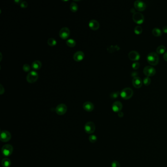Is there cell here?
<instances>
[{
    "mask_svg": "<svg viewBox=\"0 0 167 167\" xmlns=\"http://www.w3.org/2000/svg\"><path fill=\"white\" fill-rule=\"evenodd\" d=\"M146 60L150 64L152 65H156L159 62V58L157 53L155 52H151L148 54Z\"/></svg>",
    "mask_w": 167,
    "mask_h": 167,
    "instance_id": "cell-1",
    "label": "cell"
},
{
    "mask_svg": "<svg viewBox=\"0 0 167 167\" xmlns=\"http://www.w3.org/2000/svg\"><path fill=\"white\" fill-rule=\"evenodd\" d=\"M133 95V91L132 89L130 87H126L122 89L120 92V96L125 100L130 98Z\"/></svg>",
    "mask_w": 167,
    "mask_h": 167,
    "instance_id": "cell-2",
    "label": "cell"
},
{
    "mask_svg": "<svg viewBox=\"0 0 167 167\" xmlns=\"http://www.w3.org/2000/svg\"><path fill=\"white\" fill-rule=\"evenodd\" d=\"M1 151L2 155L6 157H8L12 154L13 151V148L12 146L10 144H6L3 146Z\"/></svg>",
    "mask_w": 167,
    "mask_h": 167,
    "instance_id": "cell-3",
    "label": "cell"
},
{
    "mask_svg": "<svg viewBox=\"0 0 167 167\" xmlns=\"http://www.w3.org/2000/svg\"><path fill=\"white\" fill-rule=\"evenodd\" d=\"M38 78V74L35 71H32L26 76V80L30 84H32L36 82Z\"/></svg>",
    "mask_w": 167,
    "mask_h": 167,
    "instance_id": "cell-4",
    "label": "cell"
},
{
    "mask_svg": "<svg viewBox=\"0 0 167 167\" xmlns=\"http://www.w3.org/2000/svg\"><path fill=\"white\" fill-rule=\"evenodd\" d=\"M96 126L95 124L92 122H86L84 126V130L87 134H91L95 131Z\"/></svg>",
    "mask_w": 167,
    "mask_h": 167,
    "instance_id": "cell-5",
    "label": "cell"
},
{
    "mask_svg": "<svg viewBox=\"0 0 167 167\" xmlns=\"http://www.w3.org/2000/svg\"><path fill=\"white\" fill-rule=\"evenodd\" d=\"M12 138V134L9 131L2 130L0 132V140L2 142H8Z\"/></svg>",
    "mask_w": 167,
    "mask_h": 167,
    "instance_id": "cell-6",
    "label": "cell"
},
{
    "mask_svg": "<svg viewBox=\"0 0 167 167\" xmlns=\"http://www.w3.org/2000/svg\"><path fill=\"white\" fill-rule=\"evenodd\" d=\"M133 21L137 24H142L144 21V16L140 12H136L133 13L132 16Z\"/></svg>",
    "mask_w": 167,
    "mask_h": 167,
    "instance_id": "cell-7",
    "label": "cell"
},
{
    "mask_svg": "<svg viewBox=\"0 0 167 167\" xmlns=\"http://www.w3.org/2000/svg\"><path fill=\"white\" fill-rule=\"evenodd\" d=\"M135 8L139 11H143L146 8V4L141 0H136L134 2Z\"/></svg>",
    "mask_w": 167,
    "mask_h": 167,
    "instance_id": "cell-8",
    "label": "cell"
},
{
    "mask_svg": "<svg viewBox=\"0 0 167 167\" xmlns=\"http://www.w3.org/2000/svg\"><path fill=\"white\" fill-rule=\"evenodd\" d=\"M143 72L146 76H151L155 74L156 70L154 68L151 66H146L144 68Z\"/></svg>",
    "mask_w": 167,
    "mask_h": 167,
    "instance_id": "cell-9",
    "label": "cell"
},
{
    "mask_svg": "<svg viewBox=\"0 0 167 167\" xmlns=\"http://www.w3.org/2000/svg\"><path fill=\"white\" fill-rule=\"evenodd\" d=\"M67 111V106L64 104H58L56 108V112L58 115H63L65 114Z\"/></svg>",
    "mask_w": 167,
    "mask_h": 167,
    "instance_id": "cell-10",
    "label": "cell"
},
{
    "mask_svg": "<svg viewBox=\"0 0 167 167\" xmlns=\"http://www.w3.org/2000/svg\"><path fill=\"white\" fill-rule=\"evenodd\" d=\"M70 34V30L67 27H63L60 30L59 35L63 39H66L69 37Z\"/></svg>",
    "mask_w": 167,
    "mask_h": 167,
    "instance_id": "cell-11",
    "label": "cell"
},
{
    "mask_svg": "<svg viewBox=\"0 0 167 167\" xmlns=\"http://www.w3.org/2000/svg\"><path fill=\"white\" fill-rule=\"evenodd\" d=\"M128 58L133 61L138 60L140 58V54L136 50H131L128 54Z\"/></svg>",
    "mask_w": 167,
    "mask_h": 167,
    "instance_id": "cell-12",
    "label": "cell"
},
{
    "mask_svg": "<svg viewBox=\"0 0 167 167\" xmlns=\"http://www.w3.org/2000/svg\"><path fill=\"white\" fill-rule=\"evenodd\" d=\"M122 108V104L120 101H116L113 104L112 106V109L113 111L115 112L118 113L121 111Z\"/></svg>",
    "mask_w": 167,
    "mask_h": 167,
    "instance_id": "cell-13",
    "label": "cell"
},
{
    "mask_svg": "<svg viewBox=\"0 0 167 167\" xmlns=\"http://www.w3.org/2000/svg\"><path fill=\"white\" fill-rule=\"evenodd\" d=\"M132 84L135 88H139L142 86L143 84V81L140 77L135 76L134 77L132 80Z\"/></svg>",
    "mask_w": 167,
    "mask_h": 167,
    "instance_id": "cell-14",
    "label": "cell"
},
{
    "mask_svg": "<svg viewBox=\"0 0 167 167\" xmlns=\"http://www.w3.org/2000/svg\"><path fill=\"white\" fill-rule=\"evenodd\" d=\"M84 58V52L80 50L76 52L73 56L74 60L77 62L82 61V60H83Z\"/></svg>",
    "mask_w": 167,
    "mask_h": 167,
    "instance_id": "cell-15",
    "label": "cell"
},
{
    "mask_svg": "<svg viewBox=\"0 0 167 167\" xmlns=\"http://www.w3.org/2000/svg\"><path fill=\"white\" fill-rule=\"evenodd\" d=\"M83 108L84 110L87 112H92L94 109V104L90 102H86L83 104Z\"/></svg>",
    "mask_w": 167,
    "mask_h": 167,
    "instance_id": "cell-16",
    "label": "cell"
},
{
    "mask_svg": "<svg viewBox=\"0 0 167 167\" xmlns=\"http://www.w3.org/2000/svg\"><path fill=\"white\" fill-rule=\"evenodd\" d=\"M89 26L93 30H98L100 27V24L98 21H97L96 20L92 19L91 21H90L89 23Z\"/></svg>",
    "mask_w": 167,
    "mask_h": 167,
    "instance_id": "cell-17",
    "label": "cell"
},
{
    "mask_svg": "<svg viewBox=\"0 0 167 167\" xmlns=\"http://www.w3.org/2000/svg\"><path fill=\"white\" fill-rule=\"evenodd\" d=\"M42 63L41 61L39 60H36L32 64V68L34 70H38L41 68Z\"/></svg>",
    "mask_w": 167,
    "mask_h": 167,
    "instance_id": "cell-18",
    "label": "cell"
},
{
    "mask_svg": "<svg viewBox=\"0 0 167 167\" xmlns=\"http://www.w3.org/2000/svg\"><path fill=\"white\" fill-rule=\"evenodd\" d=\"M2 165L3 167H10L12 165V162L10 159L5 158L2 161Z\"/></svg>",
    "mask_w": 167,
    "mask_h": 167,
    "instance_id": "cell-19",
    "label": "cell"
},
{
    "mask_svg": "<svg viewBox=\"0 0 167 167\" xmlns=\"http://www.w3.org/2000/svg\"><path fill=\"white\" fill-rule=\"evenodd\" d=\"M152 34L155 36H161L162 34V30L158 28H154L152 30Z\"/></svg>",
    "mask_w": 167,
    "mask_h": 167,
    "instance_id": "cell-20",
    "label": "cell"
},
{
    "mask_svg": "<svg viewBox=\"0 0 167 167\" xmlns=\"http://www.w3.org/2000/svg\"><path fill=\"white\" fill-rule=\"evenodd\" d=\"M166 48L165 46L161 45L159 46L156 48V52L158 54H162L166 52Z\"/></svg>",
    "mask_w": 167,
    "mask_h": 167,
    "instance_id": "cell-21",
    "label": "cell"
},
{
    "mask_svg": "<svg viewBox=\"0 0 167 167\" xmlns=\"http://www.w3.org/2000/svg\"><path fill=\"white\" fill-rule=\"evenodd\" d=\"M120 48L119 46H118V45H112L110 46H109L108 48V52H113L115 51H117L118 50H119Z\"/></svg>",
    "mask_w": 167,
    "mask_h": 167,
    "instance_id": "cell-22",
    "label": "cell"
},
{
    "mask_svg": "<svg viewBox=\"0 0 167 167\" xmlns=\"http://www.w3.org/2000/svg\"><path fill=\"white\" fill-rule=\"evenodd\" d=\"M66 44L70 47H74L76 44V42L74 39L70 38L67 40Z\"/></svg>",
    "mask_w": 167,
    "mask_h": 167,
    "instance_id": "cell-23",
    "label": "cell"
},
{
    "mask_svg": "<svg viewBox=\"0 0 167 167\" xmlns=\"http://www.w3.org/2000/svg\"><path fill=\"white\" fill-rule=\"evenodd\" d=\"M78 4L74 2H72L70 4V10L72 11V12H76L78 10Z\"/></svg>",
    "mask_w": 167,
    "mask_h": 167,
    "instance_id": "cell-24",
    "label": "cell"
},
{
    "mask_svg": "<svg viewBox=\"0 0 167 167\" xmlns=\"http://www.w3.org/2000/svg\"><path fill=\"white\" fill-rule=\"evenodd\" d=\"M134 30V32L136 34H141L142 32H143V28L140 26H136L135 27Z\"/></svg>",
    "mask_w": 167,
    "mask_h": 167,
    "instance_id": "cell-25",
    "label": "cell"
},
{
    "mask_svg": "<svg viewBox=\"0 0 167 167\" xmlns=\"http://www.w3.org/2000/svg\"><path fill=\"white\" fill-rule=\"evenodd\" d=\"M47 42H48V44L50 46H55L56 43H57V42H56V40L53 38H49L47 41Z\"/></svg>",
    "mask_w": 167,
    "mask_h": 167,
    "instance_id": "cell-26",
    "label": "cell"
},
{
    "mask_svg": "<svg viewBox=\"0 0 167 167\" xmlns=\"http://www.w3.org/2000/svg\"><path fill=\"white\" fill-rule=\"evenodd\" d=\"M89 140L92 143H95L97 140V137L95 135L91 134L89 136Z\"/></svg>",
    "mask_w": 167,
    "mask_h": 167,
    "instance_id": "cell-27",
    "label": "cell"
},
{
    "mask_svg": "<svg viewBox=\"0 0 167 167\" xmlns=\"http://www.w3.org/2000/svg\"><path fill=\"white\" fill-rule=\"evenodd\" d=\"M119 95H120V92L119 91H116V92H112L110 95V97L111 98H113V99H114V98H117Z\"/></svg>",
    "mask_w": 167,
    "mask_h": 167,
    "instance_id": "cell-28",
    "label": "cell"
},
{
    "mask_svg": "<svg viewBox=\"0 0 167 167\" xmlns=\"http://www.w3.org/2000/svg\"><path fill=\"white\" fill-rule=\"evenodd\" d=\"M143 83L145 85L148 86L151 83V79L149 76H146L143 79Z\"/></svg>",
    "mask_w": 167,
    "mask_h": 167,
    "instance_id": "cell-29",
    "label": "cell"
},
{
    "mask_svg": "<svg viewBox=\"0 0 167 167\" xmlns=\"http://www.w3.org/2000/svg\"><path fill=\"white\" fill-rule=\"evenodd\" d=\"M140 64L139 62H137V61L134 62L132 64V67L133 69H134V70H137V69H138L140 67Z\"/></svg>",
    "mask_w": 167,
    "mask_h": 167,
    "instance_id": "cell-30",
    "label": "cell"
},
{
    "mask_svg": "<svg viewBox=\"0 0 167 167\" xmlns=\"http://www.w3.org/2000/svg\"><path fill=\"white\" fill-rule=\"evenodd\" d=\"M23 69L24 72H28L30 70V67L28 64H25L23 66Z\"/></svg>",
    "mask_w": 167,
    "mask_h": 167,
    "instance_id": "cell-31",
    "label": "cell"
},
{
    "mask_svg": "<svg viewBox=\"0 0 167 167\" xmlns=\"http://www.w3.org/2000/svg\"><path fill=\"white\" fill-rule=\"evenodd\" d=\"M120 165L117 161H114L111 163V167H120Z\"/></svg>",
    "mask_w": 167,
    "mask_h": 167,
    "instance_id": "cell-32",
    "label": "cell"
},
{
    "mask_svg": "<svg viewBox=\"0 0 167 167\" xmlns=\"http://www.w3.org/2000/svg\"><path fill=\"white\" fill-rule=\"evenodd\" d=\"M28 6V4L26 1H22V2L20 4L21 7L22 8H26Z\"/></svg>",
    "mask_w": 167,
    "mask_h": 167,
    "instance_id": "cell-33",
    "label": "cell"
},
{
    "mask_svg": "<svg viewBox=\"0 0 167 167\" xmlns=\"http://www.w3.org/2000/svg\"><path fill=\"white\" fill-rule=\"evenodd\" d=\"M162 31L165 33H167V26H165L163 27Z\"/></svg>",
    "mask_w": 167,
    "mask_h": 167,
    "instance_id": "cell-34",
    "label": "cell"
},
{
    "mask_svg": "<svg viewBox=\"0 0 167 167\" xmlns=\"http://www.w3.org/2000/svg\"><path fill=\"white\" fill-rule=\"evenodd\" d=\"M118 116H119V117H120V118H122V117L124 116V113H123L122 112V111H120V112H118Z\"/></svg>",
    "mask_w": 167,
    "mask_h": 167,
    "instance_id": "cell-35",
    "label": "cell"
},
{
    "mask_svg": "<svg viewBox=\"0 0 167 167\" xmlns=\"http://www.w3.org/2000/svg\"><path fill=\"white\" fill-rule=\"evenodd\" d=\"M163 58L164 59L167 61V51L163 55Z\"/></svg>",
    "mask_w": 167,
    "mask_h": 167,
    "instance_id": "cell-36",
    "label": "cell"
},
{
    "mask_svg": "<svg viewBox=\"0 0 167 167\" xmlns=\"http://www.w3.org/2000/svg\"><path fill=\"white\" fill-rule=\"evenodd\" d=\"M14 2H16L17 4H21V3L22 2V1L21 0H15Z\"/></svg>",
    "mask_w": 167,
    "mask_h": 167,
    "instance_id": "cell-37",
    "label": "cell"
}]
</instances>
